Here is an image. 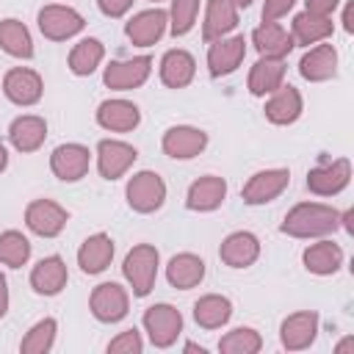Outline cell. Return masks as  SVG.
<instances>
[{"label": "cell", "mask_w": 354, "mask_h": 354, "mask_svg": "<svg viewBox=\"0 0 354 354\" xmlns=\"http://www.w3.org/2000/svg\"><path fill=\"white\" fill-rule=\"evenodd\" d=\"M230 3H232V6H235V8L241 11V8H249V6L254 3V0H230Z\"/></svg>", "instance_id": "48"}, {"label": "cell", "mask_w": 354, "mask_h": 354, "mask_svg": "<svg viewBox=\"0 0 354 354\" xmlns=\"http://www.w3.org/2000/svg\"><path fill=\"white\" fill-rule=\"evenodd\" d=\"M296 6V0H263V22H277L288 17V11Z\"/></svg>", "instance_id": "41"}, {"label": "cell", "mask_w": 354, "mask_h": 354, "mask_svg": "<svg viewBox=\"0 0 354 354\" xmlns=\"http://www.w3.org/2000/svg\"><path fill=\"white\" fill-rule=\"evenodd\" d=\"M346 351H354V337H351V335L343 337V340L335 346V354H346Z\"/></svg>", "instance_id": "46"}, {"label": "cell", "mask_w": 354, "mask_h": 354, "mask_svg": "<svg viewBox=\"0 0 354 354\" xmlns=\"http://www.w3.org/2000/svg\"><path fill=\"white\" fill-rule=\"evenodd\" d=\"M252 44H254V50L260 55H268V58H285L296 47L290 30L282 28L279 22H263V25H257L252 30Z\"/></svg>", "instance_id": "28"}, {"label": "cell", "mask_w": 354, "mask_h": 354, "mask_svg": "<svg viewBox=\"0 0 354 354\" xmlns=\"http://www.w3.org/2000/svg\"><path fill=\"white\" fill-rule=\"evenodd\" d=\"M66 279H69V271L64 257L58 254H47L30 268V288L39 296H58L66 288Z\"/></svg>", "instance_id": "21"}, {"label": "cell", "mask_w": 354, "mask_h": 354, "mask_svg": "<svg viewBox=\"0 0 354 354\" xmlns=\"http://www.w3.org/2000/svg\"><path fill=\"white\" fill-rule=\"evenodd\" d=\"M144 329H147V337L155 348H169L177 343L180 332H183V315L177 307L160 301V304H152L144 310Z\"/></svg>", "instance_id": "4"}, {"label": "cell", "mask_w": 354, "mask_h": 354, "mask_svg": "<svg viewBox=\"0 0 354 354\" xmlns=\"http://www.w3.org/2000/svg\"><path fill=\"white\" fill-rule=\"evenodd\" d=\"M102 58H105V44H102L100 39L88 36V39H80V41L69 50L66 64H69V72H72V75L88 77V75L102 64Z\"/></svg>", "instance_id": "34"}, {"label": "cell", "mask_w": 354, "mask_h": 354, "mask_svg": "<svg viewBox=\"0 0 354 354\" xmlns=\"http://www.w3.org/2000/svg\"><path fill=\"white\" fill-rule=\"evenodd\" d=\"M238 25V8L230 0H207L205 6V22H202V39L216 41L235 30Z\"/></svg>", "instance_id": "31"}, {"label": "cell", "mask_w": 354, "mask_h": 354, "mask_svg": "<svg viewBox=\"0 0 354 354\" xmlns=\"http://www.w3.org/2000/svg\"><path fill=\"white\" fill-rule=\"evenodd\" d=\"M348 180H351V160L335 158L307 171V191L315 196H337L340 191H346Z\"/></svg>", "instance_id": "9"}, {"label": "cell", "mask_w": 354, "mask_h": 354, "mask_svg": "<svg viewBox=\"0 0 354 354\" xmlns=\"http://www.w3.org/2000/svg\"><path fill=\"white\" fill-rule=\"evenodd\" d=\"M3 94L8 102L19 105V108H30L41 100L44 94V80L36 69L30 66H14L6 72L3 77Z\"/></svg>", "instance_id": "7"}, {"label": "cell", "mask_w": 354, "mask_h": 354, "mask_svg": "<svg viewBox=\"0 0 354 354\" xmlns=\"http://www.w3.org/2000/svg\"><path fill=\"white\" fill-rule=\"evenodd\" d=\"M39 30L44 39L50 41H66L72 36H77L86 28V19L80 11H75L72 6H61V3H50L39 11L36 17Z\"/></svg>", "instance_id": "5"}, {"label": "cell", "mask_w": 354, "mask_h": 354, "mask_svg": "<svg viewBox=\"0 0 354 354\" xmlns=\"http://www.w3.org/2000/svg\"><path fill=\"white\" fill-rule=\"evenodd\" d=\"M260 348H263V337L252 326H238L218 340L221 354H257Z\"/></svg>", "instance_id": "38"}, {"label": "cell", "mask_w": 354, "mask_h": 354, "mask_svg": "<svg viewBox=\"0 0 354 354\" xmlns=\"http://www.w3.org/2000/svg\"><path fill=\"white\" fill-rule=\"evenodd\" d=\"M207 72L210 77L232 75L243 58H246V39L243 36H221L216 41H207Z\"/></svg>", "instance_id": "13"}, {"label": "cell", "mask_w": 354, "mask_h": 354, "mask_svg": "<svg viewBox=\"0 0 354 354\" xmlns=\"http://www.w3.org/2000/svg\"><path fill=\"white\" fill-rule=\"evenodd\" d=\"M124 196H127L130 210H136V213H155L166 202V183H163V177L158 171L144 169V171H136L127 180Z\"/></svg>", "instance_id": "3"}, {"label": "cell", "mask_w": 354, "mask_h": 354, "mask_svg": "<svg viewBox=\"0 0 354 354\" xmlns=\"http://www.w3.org/2000/svg\"><path fill=\"white\" fill-rule=\"evenodd\" d=\"M218 257L224 266L230 268H249L257 257H260V241L254 232L249 230H238V232H230L221 246H218Z\"/></svg>", "instance_id": "20"}, {"label": "cell", "mask_w": 354, "mask_h": 354, "mask_svg": "<svg viewBox=\"0 0 354 354\" xmlns=\"http://www.w3.org/2000/svg\"><path fill=\"white\" fill-rule=\"evenodd\" d=\"M108 351H111V354H141V351H144L141 332H138V329H124V332H119V335L108 343Z\"/></svg>", "instance_id": "40"}, {"label": "cell", "mask_w": 354, "mask_h": 354, "mask_svg": "<svg viewBox=\"0 0 354 354\" xmlns=\"http://www.w3.org/2000/svg\"><path fill=\"white\" fill-rule=\"evenodd\" d=\"M332 33H335L332 17H315V14H310V11H301V14H296L293 22H290V36H293V41L301 44V47L321 44V41H326Z\"/></svg>", "instance_id": "32"}, {"label": "cell", "mask_w": 354, "mask_h": 354, "mask_svg": "<svg viewBox=\"0 0 354 354\" xmlns=\"http://www.w3.org/2000/svg\"><path fill=\"white\" fill-rule=\"evenodd\" d=\"M288 185H290V171L288 169H263V171H254L246 180L241 196H243L246 205H268Z\"/></svg>", "instance_id": "14"}, {"label": "cell", "mask_w": 354, "mask_h": 354, "mask_svg": "<svg viewBox=\"0 0 354 354\" xmlns=\"http://www.w3.org/2000/svg\"><path fill=\"white\" fill-rule=\"evenodd\" d=\"M88 310L100 324H116L130 310V293L119 282H100L88 296Z\"/></svg>", "instance_id": "6"}, {"label": "cell", "mask_w": 354, "mask_h": 354, "mask_svg": "<svg viewBox=\"0 0 354 354\" xmlns=\"http://www.w3.org/2000/svg\"><path fill=\"white\" fill-rule=\"evenodd\" d=\"M8 169V149H6V144L0 141V171H6Z\"/></svg>", "instance_id": "47"}, {"label": "cell", "mask_w": 354, "mask_h": 354, "mask_svg": "<svg viewBox=\"0 0 354 354\" xmlns=\"http://www.w3.org/2000/svg\"><path fill=\"white\" fill-rule=\"evenodd\" d=\"M232 318V301L221 293H207L194 304V321L202 329H221Z\"/></svg>", "instance_id": "33"}, {"label": "cell", "mask_w": 354, "mask_h": 354, "mask_svg": "<svg viewBox=\"0 0 354 354\" xmlns=\"http://www.w3.org/2000/svg\"><path fill=\"white\" fill-rule=\"evenodd\" d=\"M301 111H304L301 94L290 83H282L277 91H271L266 100V108H263V113L271 124H293L301 116Z\"/></svg>", "instance_id": "22"}, {"label": "cell", "mask_w": 354, "mask_h": 354, "mask_svg": "<svg viewBox=\"0 0 354 354\" xmlns=\"http://www.w3.org/2000/svg\"><path fill=\"white\" fill-rule=\"evenodd\" d=\"M30 260V241L19 230L0 232V263L8 268H22Z\"/></svg>", "instance_id": "37"}, {"label": "cell", "mask_w": 354, "mask_h": 354, "mask_svg": "<svg viewBox=\"0 0 354 354\" xmlns=\"http://www.w3.org/2000/svg\"><path fill=\"white\" fill-rule=\"evenodd\" d=\"M166 30H169V14H166L163 8L138 11V14L130 17L127 25H124V36H127L136 47H152V44H158Z\"/></svg>", "instance_id": "17"}, {"label": "cell", "mask_w": 354, "mask_h": 354, "mask_svg": "<svg viewBox=\"0 0 354 354\" xmlns=\"http://www.w3.org/2000/svg\"><path fill=\"white\" fill-rule=\"evenodd\" d=\"M8 313V279L6 274H0V318Z\"/></svg>", "instance_id": "44"}, {"label": "cell", "mask_w": 354, "mask_h": 354, "mask_svg": "<svg viewBox=\"0 0 354 354\" xmlns=\"http://www.w3.org/2000/svg\"><path fill=\"white\" fill-rule=\"evenodd\" d=\"M138 149L127 141L119 138H102L97 144V169L105 180H119L130 171V166L136 163Z\"/></svg>", "instance_id": "12"}, {"label": "cell", "mask_w": 354, "mask_h": 354, "mask_svg": "<svg viewBox=\"0 0 354 354\" xmlns=\"http://www.w3.org/2000/svg\"><path fill=\"white\" fill-rule=\"evenodd\" d=\"M160 147L174 160H191V158H196V155L205 152L207 133L199 130V127H191V124H174V127H169L163 133Z\"/></svg>", "instance_id": "15"}, {"label": "cell", "mask_w": 354, "mask_h": 354, "mask_svg": "<svg viewBox=\"0 0 354 354\" xmlns=\"http://www.w3.org/2000/svg\"><path fill=\"white\" fill-rule=\"evenodd\" d=\"M152 3H160V0H152Z\"/></svg>", "instance_id": "50"}, {"label": "cell", "mask_w": 354, "mask_h": 354, "mask_svg": "<svg viewBox=\"0 0 354 354\" xmlns=\"http://www.w3.org/2000/svg\"><path fill=\"white\" fill-rule=\"evenodd\" d=\"M340 0H304V11L315 14V17H332L337 11Z\"/></svg>", "instance_id": "43"}, {"label": "cell", "mask_w": 354, "mask_h": 354, "mask_svg": "<svg viewBox=\"0 0 354 354\" xmlns=\"http://www.w3.org/2000/svg\"><path fill=\"white\" fill-rule=\"evenodd\" d=\"M88 166H91V152L88 147L83 144H58L50 155V169L53 174L61 180V183H77L88 174Z\"/></svg>", "instance_id": "11"}, {"label": "cell", "mask_w": 354, "mask_h": 354, "mask_svg": "<svg viewBox=\"0 0 354 354\" xmlns=\"http://www.w3.org/2000/svg\"><path fill=\"white\" fill-rule=\"evenodd\" d=\"M166 14H169V33L171 36H185L196 22L199 0H171V8Z\"/></svg>", "instance_id": "39"}, {"label": "cell", "mask_w": 354, "mask_h": 354, "mask_svg": "<svg viewBox=\"0 0 354 354\" xmlns=\"http://www.w3.org/2000/svg\"><path fill=\"white\" fill-rule=\"evenodd\" d=\"M158 72H160V83L166 88H185L196 75V61H194V55L188 50L174 47V50L163 53Z\"/></svg>", "instance_id": "24"}, {"label": "cell", "mask_w": 354, "mask_h": 354, "mask_svg": "<svg viewBox=\"0 0 354 354\" xmlns=\"http://www.w3.org/2000/svg\"><path fill=\"white\" fill-rule=\"evenodd\" d=\"M166 279L177 290H191L205 279V260L194 252H180L166 266Z\"/></svg>", "instance_id": "29"}, {"label": "cell", "mask_w": 354, "mask_h": 354, "mask_svg": "<svg viewBox=\"0 0 354 354\" xmlns=\"http://www.w3.org/2000/svg\"><path fill=\"white\" fill-rule=\"evenodd\" d=\"M185 351H199V354H205V346H196V343H185Z\"/></svg>", "instance_id": "49"}, {"label": "cell", "mask_w": 354, "mask_h": 354, "mask_svg": "<svg viewBox=\"0 0 354 354\" xmlns=\"http://www.w3.org/2000/svg\"><path fill=\"white\" fill-rule=\"evenodd\" d=\"M47 138V122L44 116H36V113H22L17 116L11 124H8V141L17 152L28 155V152H36Z\"/></svg>", "instance_id": "23"}, {"label": "cell", "mask_w": 354, "mask_h": 354, "mask_svg": "<svg viewBox=\"0 0 354 354\" xmlns=\"http://www.w3.org/2000/svg\"><path fill=\"white\" fill-rule=\"evenodd\" d=\"M133 3H136V0H97L100 11H102L105 17H111V19L124 17V14L133 8Z\"/></svg>", "instance_id": "42"}, {"label": "cell", "mask_w": 354, "mask_h": 354, "mask_svg": "<svg viewBox=\"0 0 354 354\" xmlns=\"http://www.w3.org/2000/svg\"><path fill=\"white\" fill-rule=\"evenodd\" d=\"M301 263L315 277H332L343 266V249L335 241H318L301 252Z\"/></svg>", "instance_id": "30"}, {"label": "cell", "mask_w": 354, "mask_h": 354, "mask_svg": "<svg viewBox=\"0 0 354 354\" xmlns=\"http://www.w3.org/2000/svg\"><path fill=\"white\" fill-rule=\"evenodd\" d=\"M69 213L53 199H33L25 207V227L39 238H55L64 232Z\"/></svg>", "instance_id": "10"}, {"label": "cell", "mask_w": 354, "mask_h": 354, "mask_svg": "<svg viewBox=\"0 0 354 354\" xmlns=\"http://www.w3.org/2000/svg\"><path fill=\"white\" fill-rule=\"evenodd\" d=\"M279 230L290 238H304V241L324 238L340 230V210L324 202H299L285 213Z\"/></svg>", "instance_id": "1"}, {"label": "cell", "mask_w": 354, "mask_h": 354, "mask_svg": "<svg viewBox=\"0 0 354 354\" xmlns=\"http://www.w3.org/2000/svg\"><path fill=\"white\" fill-rule=\"evenodd\" d=\"M152 72V58L149 55H136V58H124V61H111L102 72V83L113 91H130L147 83Z\"/></svg>", "instance_id": "8"}, {"label": "cell", "mask_w": 354, "mask_h": 354, "mask_svg": "<svg viewBox=\"0 0 354 354\" xmlns=\"http://www.w3.org/2000/svg\"><path fill=\"white\" fill-rule=\"evenodd\" d=\"M0 50L8 53L11 58H22V61L33 58V39H30V30H28L19 19H14V17L0 19Z\"/></svg>", "instance_id": "35"}, {"label": "cell", "mask_w": 354, "mask_h": 354, "mask_svg": "<svg viewBox=\"0 0 354 354\" xmlns=\"http://www.w3.org/2000/svg\"><path fill=\"white\" fill-rule=\"evenodd\" d=\"M285 72H288L285 58L260 55V61L249 69V94L252 97H266V94L277 91L285 83Z\"/></svg>", "instance_id": "27"}, {"label": "cell", "mask_w": 354, "mask_h": 354, "mask_svg": "<svg viewBox=\"0 0 354 354\" xmlns=\"http://www.w3.org/2000/svg\"><path fill=\"white\" fill-rule=\"evenodd\" d=\"M138 122H141V111L130 100L113 97L97 105V124L108 133H130L138 127Z\"/></svg>", "instance_id": "18"}, {"label": "cell", "mask_w": 354, "mask_h": 354, "mask_svg": "<svg viewBox=\"0 0 354 354\" xmlns=\"http://www.w3.org/2000/svg\"><path fill=\"white\" fill-rule=\"evenodd\" d=\"M343 30L346 33H354V3H348L343 8Z\"/></svg>", "instance_id": "45"}, {"label": "cell", "mask_w": 354, "mask_h": 354, "mask_svg": "<svg viewBox=\"0 0 354 354\" xmlns=\"http://www.w3.org/2000/svg\"><path fill=\"white\" fill-rule=\"evenodd\" d=\"M158 266H160V254L152 243H136L122 263V274L133 290V296L144 299L152 293L155 279H158Z\"/></svg>", "instance_id": "2"}, {"label": "cell", "mask_w": 354, "mask_h": 354, "mask_svg": "<svg viewBox=\"0 0 354 354\" xmlns=\"http://www.w3.org/2000/svg\"><path fill=\"white\" fill-rule=\"evenodd\" d=\"M113 260V238L108 232L88 235L77 249V266L83 274H102Z\"/></svg>", "instance_id": "26"}, {"label": "cell", "mask_w": 354, "mask_h": 354, "mask_svg": "<svg viewBox=\"0 0 354 354\" xmlns=\"http://www.w3.org/2000/svg\"><path fill=\"white\" fill-rule=\"evenodd\" d=\"M318 313L313 310H299V313H290L282 326H279V340H282V348L288 351H304L315 343L318 337Z\"/></svg>", "instance_id": "16"}, {"label": "cell", "mask_w": 354, "mask_h": 354, "mask_svg": "<svg viewBox=\"0 0 354 354\" xmlns=\"http://www.w3.org/2000/svg\"><path fill=\"white\" fill-rule=\"evenodd\" d=\"M335 72H337V50L332 44H315L299 61V75L307 83H324L335 77Z\"/></svg>", "instance_id": "25"}, {"label": "cell", "mask_w": 354, "mask_h": 354, "mask_svg": "<svg viewBox=\"0 0 354 354\" xmlns=\"http://www.w3.org/2000/svg\"><path fill=\"white\" fill-rule=\"evenodd\" d=\"M224 199H227V180L218 174H205L194 180L185 191V207L194 213H210L221 207Z\"/></svg>", "instance_id": "19"}, {"label": "cell", "mask_w": 354, "mask_h": 354, "mask_svg": "<svg viewBox=\"0 0 354 354\" xmlns=\"http://www.w3.org/2000/svg\"><path fill=\"white\" fill-rule=\"evenodd\" d=\"M55 332H58L55 318H41V321H36V324L25 332V337H22V343H19V351H22V354H47V351L53 348V343H55Z\"/></svg>", "instance_id": "36"}]
</instances>
